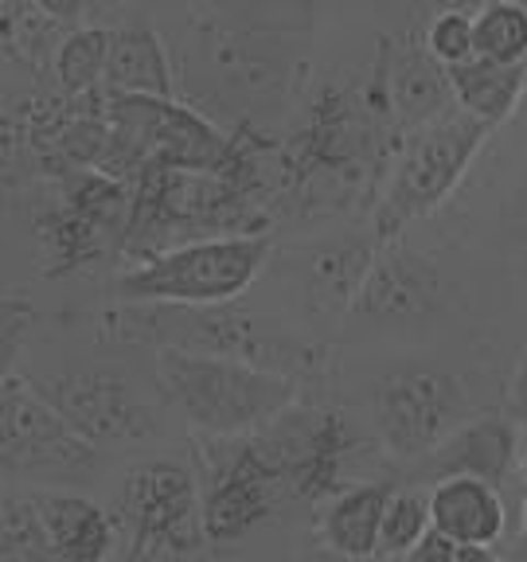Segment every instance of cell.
<instances>
[{
	"label": "cell",
	"instance_id": "31",
	"mask_svg": "<svg viewBox=\"0 0 527 562\" xmlns=\"http://www.w3.org/2000/svg\"><path fill=\"white\" fill-rule=\"evenodd\" d=\"M496 562H501V559H496Z\"/></svg>",
	"mask_w": 527,
	"mask_h": 562
},
{
	"label": "cell",
	"instance_id": "25",
	"mask_svg": "<svg viewBox=\"0 0 527 562\" xmlns=\"http://www.w3.org/2000/svg\"><path fill=\"white\" fill-rule=\"evenodd\" d=\"M406 562H496V559H492V551H484V547L457 543V539L441 536V531L430 527V536L414 547Z\"/></svg>",
	"mask_w": 527,
	"mask_h": 562
},
{
	"label": "cell",
	"instance_id": "27",
	"mask_svg": "<svg viewBox=\"0 0 527 562\" xmlns=\"http://www.w3.org/2000/svg\"><path fill=\"white\" fill-rule=\"evenodd\" d=\"M508 223H512V231H516V235L527 243V184L519 188L516 200H512V207H508Z\"/></svg>",
	"mask_w": 527,
	"mask_h": 562
},
{
	"label": "cell",
	"instance_id": "22",
	"mask_svg": "<svg viewBox=\"0 0 527 562\" xmlns=\"http://www.w3.org/2000/svg\"><path fill=\"white\" fill-rule=\"evenodd\" d=\"M430 492L399 488L391 492L383 512V531H379V559H411V551L430 536Z\"/></svg>",
	"mask_w": 527,
	"mask_h": 562
},
{
	"label": "cell",
	"instance_id": "9",
	"mask_svg": "<svg viewBox=\"0 0 527 562\" xmlns=\"http://www.w3.org/2000/svg\"><path fill=\"white\" fill-rule=\"evenodd\" d=\"M4 411H0V457L9 473H55V469L94 465V446L82 438L44 391L20 375H4Z\"/></svg>",
	"mask_w": 527,
	"mask_h": 562
},
{
	"label": "cell",
	"instance_id": "29",
	"mask_svg": "<svg viewBox=\"0 0 527 562\" xmlns=\"http://www.w3.org/2000/svg\"><path fill=\"white\" fill-rule=\"evenodd\" d=\"M516 562H527V543H524V551L516 554Z\"/></svg>",
	"mask_w": 527,
	"mask_h": 562
},
{
	"label": "cell",
	"instance_id": "16",
	"mask_svg": "<svg viewBox=\"0 0 527 562\" xmlns=\"http://www.w3.org/2000/svg\"><path fill=\"white\" fill-rule=\"evenodd\" d=\"M32 501L52 539L55 562H110L117 547V524L102 504L70 492H40Z\"/></svg>",
	"mask_w": 527,
	"mask_h": 562
},
{
	"label": "cell",
	"instance_id": "5",
	"mask_svg": "<svg viewBox=\"0 0 527 562\" xmlns=\"http://www.w3.org/2000/svg\"><path fill=\"white\" fill-rule=\"evenodd\" d=\"M375 438L399 461L430 457L449 434L469 422L466 383L430 363H399L371 391Z\"/></svg>",
	"mask_w": 527,
	"mask_h": 562
},
{
	"label": "cell",
	"instance_id": "28",
	"mask_svg": "<svg viewBox=\"0 0 527 562\" xmlns=\"http://www.w3.org/2000/svg\"><path fill=\"white\" fill-rule=\"evenodd\" d=\"M519 469H524V481H527V449H524V457H519Z\"/></svg>",
	"mask_w": 527,
	"mask_h": 562
},
{
	"label": "cell",
	"instance_id": "20",
	"mask_svg": "<svg viewBox=\"0 0 527 562\" xmlns=\"http://www.w3.org/2000/svg\"><path fill=\"white\" fill-rule=\"evenodd\" d=\"M110 40L114 32L110 27H75L70 35L59 40V55H55V79H59L63 94H90L98 82L105 79V67H110Z\"/></svg>",
	"mask_w": 527,
	"mask_h": 562
},
{
	"label": "cell",
	"instance_id": "13",
	"mask_svg": "<svg viewBox=\"0 0 527 562\" xmlns=\"http://www.w3.org/2000/svg\"><path fill=\"white\" fill-rule=\"evenodd\" d=\"M449 67L430 55L426 40L386 44V110L406 133H418L453 110Z\"/></svg>",
	"mask_w": 527,
	"mask_h": 562
},
{
	"label": "cell",
	"instance_id": "30",
	"mask_svg": "<svg viewBox=\"0 0 527 562\" xmlns=\"http://www.w3.org/2000/svg\"><path fill=\"white\" fill-rule=\"evenodd\" d=\"M524 543H527V504H524Z\"/></svg>",
	"mask_w": 527,
	"mask_h": 562
},
{
	"label": "cell",
	"instance_id": "19",
	"mask_svg": "<svg viewBox=\"0 0 527 562\" xmlns=\"http://www.w3.org/2000/svg\"><path fill=\"white\" fill-rule=\"evenodd\" d=\"M375 250L360 238H336L313 250L309 262V278H313V297L325 308H351L360 297V285L368 278Z\"/></svg>",
	"mask_w": 527,
	"mask_h": 562
},
{
	"label": "cell",
	"instance_id": "1",
	"mask_svg": "<svg viewBox=\"0 0 527 562\" xmlns=\"http://www.w3.org/2000/svg\"><path fill=\"white\" fill-rule=\"evenodd\" d=\"M309 16L262 9H192L188 27V63L208 94L223 105L266 102L281 94L298 67L293 40Z\"/></svg>",
	"mask_w": 527,
	"mask_h": 562
},
{
	"label": "cell",
	"instance_id": "18",
	"mask_svg": "<svg viewBox=\"0 0 527 562\" xmlns=\"http://www.w3.org/2000/svg\"><path fill=\"white\" fill-rule=\"evenodd\" d=\"M449 82H453V102L457 110H466L469 117L484 125H504L512 117V110L519 105L527 90V63H484V59H469L461 67H449Z\"/></svg>",
	"mask_w": 527,
	"mask_h": 562
},
{
	"label": "cell",
	"instance_id": "15",
	"mask_svg": "<svg viewBox=\"0 0 527 562\" xmlns=\"http://www.w3.org/2000/svg\"><path fill=\"white\" fill-rule=\"evenodd\" d=\"M430 516L434 531L457 543L484 547V551H492L508 531V508H504L501 488L473 481V476L430 484Z\"/></svg>",
	"mask_w": 527,
	"mask_h": 562
},
{
	"label": "cell",
	"instance_id": "21",
	"mask_svg": "<svg viewBox=\"0 0 527 562\" xmlns=\"http://www.w3.org/2000/svg\"><path fill=\"white\" fill-rule=\"evenodd\" d=\"M473 55L484 63H527V9L524 4H484L473 12Z\"/></svg>",
	"mask_w": 527,
	"mask_h": 562
},
{
	"label": "cell",
	"instance_id": "11",
	"mask_svg": "<svg viewBox=\"0 0 527 562\" xmlns=\"http://www.w3.org/2000/svg\"><path fill=\"white\" fill-rule=\"evenodd\" d=\"M441 293H446V281L430 258L406 246H386L371 262L351 313L368 321H422L438 313Z\"/></svg>",
	"mask_w": 527,
	"mask_h": 562
},
{
	"label": "cell",
	"instance_id": "3",
	"mask_svg": "<svg viewBox=\"0 0 527 562\" xmlns=\"http://www.w3.org/2000/svg\"><path fill=\"white\" fill-rule=\"evenodd\" d=\"M270 262L266 235H215L172 246L145 258L114 281V297L125 305H184L220 308L243 297L262 266Z\"/></svg>",
	"mask_w": 527,
	"mask_h": 562
},
{
	"label": "cell",
	"instance_id": "8",
	"mask_svg": "<svg viewBox=\"0 0 527 562\" xmlns=\"http://www.w3.org/2000/svg\"><path fill=\"white\" fill-rule=\"evenodd\" d=\"M255 438L270 457V465L278 469L281 484H290L298 496L328 504L336 492L348 488L340 484V473L351 449V430L340 411H325V406L298 411L293 406Z\"/></svg>",
	"mask_w": 527,
	"mask_h": 562
},
{
	"label": "cell",
	"instance_id": "17",
	"mask_svg": "<svg viewBox=\"0 0 527 562\" xmlns=\"http://www.w3.org/2000/svg\"><path fill=\"white\" fill-rule=\"evenodd\" d=\"M105 87L114 98H165V102H172V63H168L157 27L145 20H130V24L114 27Z\"/></svg>",
	"mask_w": 527,
	"mask_h": 562
},
{
	"label": "cell",
	"instance_id": "2",
	"mask_svg": "<svg viewBox=\"0 0 527 562\" xmlns=\"http://www.w3.org/2000/svg\"><path fill=\"white\" fill-rule=\"evenodd\" d=\"M157 379L200 438H250L298 403V379L231 356L160 348Z\"/></svg>",
	"mask_w": 527,
	"mask_h": 562
},
{
	"label": "cell",
	"instance_id": "6",
	"mask_svg": "<svg viewBox=\"0 0 527 562\" xmlns=\"http://www.w3.org/2000/svg\"><path fill=\"white\" fill-rule=\"evenodd\" d=\"M203 531L211 543L243 539L278 508L281 476L262 453L258 438H203Z\"/></svg>",
	"mask_w": 527,
	"mask_h": 562
},
{
	"label": "cell",
	"instance_id": "4",
	"mask_svg": "<svg viewBox=\"0 0 527 562\" xmlns=\"http://www.w3.org/2000/svg\"><path fill=\"white\" fill-rule=\"evenodd\" d=\"M489 137L492 125L469 117L466 110H449L434 125L411 133V140L399 153L395 172H391V184L375 203V220H371L375 243H391L403 227L446 203Z\"/></svg>",
	"mask_w": 527,
	"mask_h": 562
},
{
	"label": "cell",
	"instance_id": "14",
	"mask_svg": "<svg viewBox=\"0 0 527 562\" xmlns=\"http://www.w3.org/2000/svg\"><path fill=\"white\" fill-rule=\"evenodd\" d=\"M391 484H348L321 508L316 516V536L328 554L340 562H375L379 559V531H383V512L391 501Z\"/></svg>",
	"mask_w": 527,
	"mask_h": 562
},
{
	"label": "cell",
	"instance_id": "26",
	"mask_svg": "<svg viewBox=\"0 0 527 562\" xmlns=\"http://www.w3.org/2000/svg\"><path fill=\"white\" fill-rule=\"evenodd\" d=\"M504 414H508L512 422H524L527 426V351L519 356L516 371H512L508 386H504Z\"/></svg>",
	"mask_w": 527,
	"mask_h": 562
},
{
	"label": "cell",
	"instance_id": "24",
	"mask_svg": "<svg viewBox=\"0 0 527 562\" xmlns=\"http://www.w3.org/2000/svg\"><path fill=\"white\" fill-rule=\"evenodd\" d=\"M430 55L441 67H461L473 59V16L461 9H441L430 16L426 32H422Z\"/></svg>",
	"mask_w": 527,
	"mask_h": 562
},
{
	"label": "cell",
	"instance_id": "7",
	"mask_svg": "<svg viewBox=\"0 0 527 562\" xmlns=\"http://www.w3.org/2000/svg\"><path fill=\"white\" fill-rule=\"evenodd\" d=\"M122 516L130 524L133 554H188L208 539L203 531V501L192 469L168 457L141 461L125 473Z\"/></svg>",
	"mask_w": 527,
	"mask_h": 562
},
{
	"label": "cell",
	"instance_id": "23",
	"mask_svg": "<svg viewBox=\"0 0 527 562\" xmlns=\"http://www.w3.org/2000/svg\"><path fill=\"white\" fill-rule=\"evenodd\" d=\"M0 562H55L52 539L32 496H4L0 516Z\"/></svg>",
	"mask_w": 527,
	"mask_h": 562
},
{
	"label": "cell",
	"instance_id": "12",
	"mask_svg": "<svg viewBox=\"0 0 527 562\" xmlns=\"http://www.w3.org/2000/svg\"><path fill=\"white\" fill-rule=\"evenodd\" d=\"M519 457V434L508 414H476L461 422L430 457L418 461L422 481H453V476H473V481L496 484L512 473Z\"/></svg>",
	"mask_w": 527,
	"mask_h": 562
},
{
	"label": "cell",
	"instance_id": "10",
	"mask_svg": "<svg viewBox=\"0 0 527 562\" xmlns=\"http://www.w3.org/2000/svg\"><path fill=\"white\" fill-rule=\"evenodd\" d=\"M47 403L90 441V446H130L157 430L153 411L137 398L117 368H70L44 391Z\"/></svg>",
	"mask_w": 527,
	"mask_h": 562
}]
</instances>
